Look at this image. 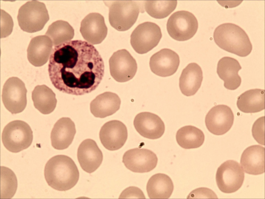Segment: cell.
I'll list each match as a JSON object with an SVG mask.
<instances>
[{"label":"cell","mask_w":265,"mask_h":199,"mask_svg":"<svg viewBox=\"0 0 265 199\" xmlns=\"http://www.w3.org/2000/svg\"><path fill=\"white\" fill-rule=\"evenodd\" d=\"M104 70L103 60L95 48L79 40L55 46L48 64L54 86L63 93L77 96L95 90L102 79Z\"/></svg>","instance_id":"6da1fadb"},{"label":"cell","mask_w":265,"mask_h":199,"mask_svg":"<svg viewBox=\"0 0 265 199\" xmlns=\"http://www.w3.org/2000/svg\"><path fill=\"white\" fill-rule=\"evenodd\" d=\"M44 175L48 185L59 191H66L73 187L78 182L79 176L74 161L64 155L54 156L47 161Z\"/></svg>","instance_id":"7a4b0ae2"},{"label":"cell","mask_w":265,"mask_h":199,"mask_svg":"<svg viewBox=\"0 0 265 199\" xmlns=\"http://www.w3.org/2000/svg\"><path fill=\"white\" fill-rule=\"evenodd\" d=\"M214 42L220 48L240 57H245L251 52L252 46L245 32L234 24H222L215 29Z\"/></svg>","instance_id":"3957f363"},{"label":"cell","mask_w":265,"mask_h":199,"mask_svg":"<svg viewBox=\"0 0 265 199\" xmlns=\"http://www.w3.org/2000/svg\"><path fill=\"white\" fill-rule=\"evenodd\" d=\"M108 4L109 23L119 31L130 29L137 21L140 11H144L141 4L135 1H113Z\"/></svg>","instance_id":"277c9868"},{"label":"cell","mask_w":265,"mask_h":199,"mask_svg":"<svg viewBox=\"0 0 265 199\" xmlns=\"http://www.w3.org/2000/svg\"><path fill=\"white\" fill-rule=\"evenodd\" d=\"M17 19L22 30L33 33L42 30L49 20V17L44 3L32 0L27 2L20 7Z\"/></svg>","instance_id":"5b68a950"},{"label":"cell","mask_w":265,"mask_h":199,"mask_svg":"<svg viewBox=\"0 0 265 199\" xmlns=\"http://www.w3.org/2000/svg\"><path fill=\"white\" fill-rule=\"evenodd\" d=\"M33 138L32 131L29 125L21 120L14 121L7 124L2 135L4 146L13 153L28 148L31 144Z\"/></svg>","instance_id":"8992f818"},{"label":"cell","mask_w":265,"mask_h":199,"mask_svg":"<svg viewBox=\"0 0 265 199\" xmlns=\"http://www.w3.org/2000/svg\"><path fill=\"white\" fill-rule=\"evenodd\" d=\"M198 27V21L189 11L180 10L172 13L168 20L167 29L169 35L179 41L187 40L195 35Z\"/></svg>","instance_id":"52a82bcc"},{"label":"cell","mask_w":265,"mask_h":199,"mask_svg":"<svg viewBox=\"0 0 265 199\" xmlns=\"http://www.w3.org/2000/svg\"><path fill=\"white\" fill-rule=\"evenodd\" d=\"M162 36L158 25L151 22H145L139 24L132 32L131 44L137 53L144 54L156 46Z\"/></svg>","instance_id":"ba28073f"},{"label":"cell","mask_w":265,"mask_h":199,"mask_svg":"<svg viewBox=\"0 0 265 199\" xmlns=\"http://www.w3.org/2000/svg\"><path fill=\"white\" fill-rule=\"evenodd\" d=\"M244 174L240 164L233 160H228L218 168L216 180L219 189L225 193H232L242 186Z\"/></svg>","instance_id":"9c48e42d"},{"label":"cell","mask_w":265,"mask_h":199,"mask_svg":"<svg viewBox=\"0 0 265 199\" xmlns=\"http://www.w3.org/2000/svg\"><path fill=\"white\" fill-rule=\"evenodd\" d=\"M27 90L24 82L17 77L8 79L3 86L2 95L3 104L12 114L22 112L27 103Z\"/></svg>","instance_id":"30bf717a"},{"label":"cell","mask_w":265,"mask_h":199,"mask_svg":"<svg viewBox=\"0 0 265 199\" xmlns=\"http://www.w3.org/2000/svg\"><path fill=\"white\" fill-rule=\"evenodd\" d=\"M109 63L110 74L118 82H125L132 79L137 71L136 60L125 49L114 52Z\"/></svg>","instance_id":"8fae6325"},{"label":"cell","mask_w":265,"mask_h":199,"mask_svg":"<svg viewBox=\"0 0 265 199\" xmlns=\"http://www.w3.org/2000/svg\"><path fill=\"white\" fill-rule=\"evenodd\" d=\"M158 159L152 151L138 148L127 151L123 157V162L126 167L136 173L148 172L156 166Z\"/></svg>","instance_id":"7c38bea8"},{"label":"cell","mask_w":265,"mask_h":199,"mask_svg":"<svg viewBox=\"0 0 265 199\" xmlns=\"http://www.w3.org/2000/svg\"><path fill=\"white\" fill-rule=\"evenodd\" d=\"M234 116L228 106L219 105L213 107L205 118V123L208 131L213 134L221 135L227 132L232 127Z\"/></svg>","instance_id":"4fadbf2b"},{"label":"cell","mask_w":265,"mask_h":199,"mask_svg":"<svg viewBox=\"0 0 265 199\" xmlns=\"http://www.w3.org/2000/svg\"><path fill=\"white\" fill-rule=\"evenodd\" d=\"M127 136L126 126L121 121L116 120L105 123L99 132L101 144L105 148L111 151L121 148L125 144Z\"/></svg>","instance_id":"5bb4252c"},{"label":"cell","mask_w":265,"mask_h":199,"mask_svg":"<svg viewBox=\"0 0 265 199\" xmlns=\"http://www.w3.org/2000/svg\"><path fill=\"white\" fill-rule=\"evenodd\" d=\"M180 63L178 54L168 48L161 49L150 59L149 65L152 72L156 75L166 77L173 75L178 69Z\"/></svg>","instance_id":"9a60e30c"},{"label":"cell","mask_w":265,"mask_h":199,"mask_svg":"<svg viewBox=\"0 0 265 199\" xmlns=\"http://www.w3.org/2000/svg\"><path fill=\"white\" fill-rule=\"evenodd\" d=\"M80 31L85 40L91 44H96L101 43L105 38L108 28L102 15L91 13L81 21Z\"/></svg>","instance_id":"2e32d148"},{"label":"cell","mask_w":265,"mask_h":199,"mask_svg":"<svg viewBox=\"0 0 265 199\" xmlns=\"http://www.w3.org/2000/svg\"><path fill=\"white\" fill-rule=\"evenodd\" d=\"M133 123L135 129L141 136L150 139L160 138L165 131V124L161 118L149 112L137 114Z\"/></svg>","instance_id":"e0dca14e"},{"label":"cell","mask_w":265,"mask_h":199,"mask_svg":"<svg viewBox=\"0 0 265 199\" xmlns=\"http://www.w3.org/2000/svg\"><path fill=\"white\" fill-rule=\"evenodd\" d=\"M77 158L82 169L91 173L100 166L103 159V155L96 142L88 139L83 141L78 149Z\"/></svg>","instance_id":"ac0fdd59"},{"label":"cell","mask_w":265,"mask_h":199,"mask_svg":"<svg viewBox=\"0 0 265 199\" xmlns=\"http://www.w3.org/2000/svg\"><path fill=\"white\" fill-rule=\"evenodd\" d=\"M76 133L75 124L70 118H60L56 122L51 132L52 146L58 150L67 148L71 144Z\"/></svg>","instance_id":"d6986e66"},{"label":"cell","mask_w":265,"mask_h":199,"mask_svg":"<svg viewBox=\"0 0 265 199\" xmlns=\"http://www.w3.org/2000/svg\"><path fill=\"white\" fill-rule=\"evenodd\" d=\"M53 45L51 39L45 35L32 38L27 50L29 62L35 67H41L45 64L51 53Z\"/></svg>","instance_id":"ffe728a7"},{"label":"cell","mask_w":265,"mask_h":199,"mask_svg":"<svg viewBox=\"0 0 265 199\" xmlns=\"http://www.w3.org/2000/svg\"><path fill=\"white\" fill-rule=\"evenodd\" d=\"M241 68L239 62L233 58L225 56L219 60L217 72L219 78L224 81L226 88L233 90L240 86L241 79L238 72Z\"/></svg>","instance_id":"44dd1931"},{"label":"cell","mask_w":265,"mask_h":199,"mask_svg":"<svg viewBox=\"0 0 265 199\" xmlns=\"http://www.w3.org/2000/svg\"><path fill=\"white\" fill-rule=\"evenodd\" d=\"M240 163L246 173L257 175L265 172V148L259 145L247 148L243 152Z\"/></svg>","instance_id":"7402d4cb"},{"label":"cell","mask_w":265,"mask_h":199,"mask_svg":"<svg viewBox=\"0 0 265 199\" xmlns=\"http://www.w3.org/2000/svg\"><path fill=\"white\" fill-rule=\"evenodd\" d=\"M200 67L195 63H189L183 70L179 78L180 90L184 95H195L200 88L203 80Z\"/></svg>","instance_id":"603a6c76"},{"label":"cell","mask_w":265,"mask_h":199,"mask_svg":"<svg viewBox=\"0 0 265 199\" xmlns=\"http://www.w3.org/2000/svg\"><path fill=\"white\" fill-rule=\"evenodd\" d=\"M121 100L115 93L106 92L97 96L90 103V110L96 117L104 118L112 115L120 108Z\"/></svg>","instance_id":"cb8c5ba5"},{"label":"cell","mask_w":265,"mask_h":199,"mask_svg":"<svg viewBox=\"0 0 265 199\" xmlns=\"http://www.w3.org/2000/svg\"><path fill=\"white\" fill-rule=\"evenodd\" d=\"M174 189L173 183L167 175L158 173L152 176L146 186V190L150 199H168Z\"/></svg>","instance_id":"d4e9b609"},{"label":"cell","mask_w":265,"mask_h":199,"mask_svg":"<svg viewBox=\"0 0 265 199\" xmlns=\"http://www.w3.org/2000/svg\"><path fill=\"white\" fill-rule=\"evenodd\" d=\"M237 105L238 109L245 113H255L265 109V91L255 89L247 90L237 98Z\"/></svg>","instance_id":"484cf974"},{"label":"cell","mask_w":265,"mask_h":199,"mask_svg":"<svg viewBox=\"0 0 265 199\" xmlns=\"http://www.w3.org/2000/svg\"><path fill=\"white\" fill-rule=\"evenodd\" d=\"M32 97L35 108L43 114L50 113L56 107L55 94L45 85L36 86L32 92Z\"/></svg>","instance_id":"4316f807"},{"label":"cell","mask_w":265,"mask_h":199,"mask_svg":"<svg viewBox=\"0 0 265 199\" xmlns=\"http://www.w3.org/2000/svg\"><path fill=\"white\" fill-rule=\"evenodd\" d=\"M176 139L178 144L185 149L199 147L203 143L205 136L200 129L192 125L183 127L177 132Z\"/></svg>","instance_id":"83f0119b"},{"label":"cell","mask_w":265,"mask_h":199,"mask_svg":"<svg viewBox=\"0 0 265 199\" xmlns=\"http://www.w3.org/2000/svg\"><path fill=\"white\" fill-rule=\"evenodd\" d=\"M45 35L51 40L54 46L70 41L74 35V30L67 22L62 20L52 23Z\"/></svg>","instance_id":"f1b7e54d"},{"label":"cell","mask_w":265,"mask_h":199,"mask_svg":"<svg viewBox=\"0 0 265 199\" xmlns=\"http://www.w3.org/2000/svg\"><path fill=\"white\" fill-rule=\"evenodd\" d=\"M146 11L151 17L162 19L168 16L176 9V0H147L144 2Z\"/></svg>","instance_id":"f546056e"},{"label":"cell","mask_w":265,"mask_h":199,"mask_svg":"<svg viewBox=\"0 0 265 199\" xmlns=\"http://www.w3.org/2000/svg\"><path fill=\"white\" fill-rule=\"evenodd\" d=\"M0 198L10 199L15 194L17 187V177L10 169L0 167Z\"/></svg>","instance_id":"4dcf8cb0"},{"label":"cell","mask_w":265,"mask_h":199,"mask_svg":"<svg viewBox=\"0 0 265 199\" xmlns=\"http://www.w3.org/2000/svg\"><path fill=\"white\" fill-rule=\"evenodd\" d=\"M0 38L8 36L12 33L13 23L11 16L3 10L0 9Z\"/></svg>","instance_id":"1f68e13d"},{"label":"cell","mask_w":265,"mask_h":199,"mask_svg":"<svg viewBox=\"0 0 265 199\" xmlns=\"http://www.w3.org/2000/svg\"><path fill=\"white\" fill-rule=\"evenodd\" d=\"M265 117H262L254 123L252 128V136L259 144L264 145Z\"/></svg>","instance_id":"d6a6232c"},{"label":"cell","mask_w":265,"mask_h":199,"mask_svg":"<svg viewBox=\"0 0 265 199\" xmlns=\"http://www.w3.org/2000/svg\"><path fill=\"white\" fill-rule=\"evenodd\" d=\"M187 199H217L218 197L212 190L206 188H199L192 191L187 197Z\"/></svg>","instance_id":"836d02e7"},{"label":"cell","mask_w":265,"mask_h":199,"mask_svg":"<svg viewBox=\"0 0 265 199\" xmlns=\"http://www.w3.org/2000/svg\"><path fill=\"white\" fill-rule=\"evenodd\" d=\"M119 198L145 199V197L142 191L139 188L135 186H130L122 192Z\"/></svg>","instance_id":"e575fe53"}]
</instances>
